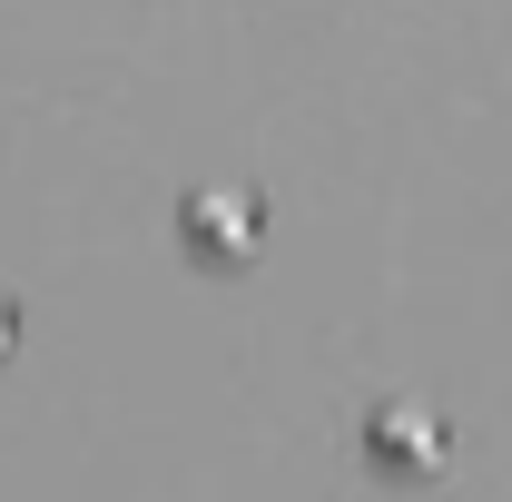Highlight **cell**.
I'll use <instances>...</instances> for the list:
<instances>
[{
    "label": "cell",
    "mask_w": 512,
    "mask_h": 502,
    "mask_svg": "<svg viewBox=\"0 0 512 502\" xmlns=\"http://www.w3.org/2000/svg\"><path fill=\"white\" fill-rule=\"evenodd\" d=\"M0 335H10V306H0Z\"/></svg>",
    "instance_id": "3"
},
{
    "label": "cell",
    "mask_w": 512,
    "mask_h": 502,
    "mask_svg": "<svg viewBox=\"0 0 512 502\" xmlns=\"http://www.w3.org/2000/svg\"><path fill=\"white\" fill-rule=\"evenodd\" d=\"M365 434H375V453H394V463H434V453H444V424H434L424 404H375Z\"/></svg>",
    "instance_id": "1"
},
{
    "label": "cell",
    "mask_w": 512,
    "mask_h": 502,
    "mask_svg": "<svg viewBox=\"0 0 512 502\" xmlns=\"http://www.w3.org/2000/svg\"><path fill=\"white\" fill-rule=\"evenodd\" d=\"M188 227L237 247V237H256V197H247V188H197V197H188Z\"/></svg>",
    "instance_id": "2"
}]
</instances>
